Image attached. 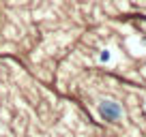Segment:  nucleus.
<instances>
[{
  "instance_id": "1",
  "label": "nucleus",
  "mask_w": 146,
  "mask_h": 137,
  "mask_svg": "<svg viewBox=\"0 0 146 137\" xmlns=\"http://www.w3.org/2000/svg\"><path fill=\"white\" fill-rule=\"evenodd\" d=\"M99 116L105 122H118L123 118V107L116 101H101L99 103Z\"/></svg>"
},
{
  "instance_id": "2",
  "label": "nucleus",
  "mask_w": 146,
  "mask_h": 137,
  "mask_svg": "<svg viewBox=\"0 0 146 137\" xmlns=\"http://www.w3.org/2000/svg\"><path fill=\"white\" fill-rule=\"evenodd\" d=\"M108 60H110V51L103 49V51H101V62H108Z\"/></svg>"
}]
</instances>
